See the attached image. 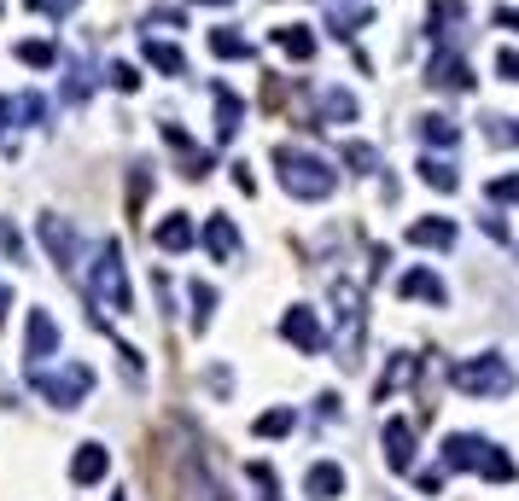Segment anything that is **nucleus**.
Instances as JSON below:
<instances>
[{"label": "nucleus", "instance_id": "nucleus-1", "mask_svg": "<svg viewBox=\"0 0 519 501\" xmlns=\"http://www.w3.org/2000/svg\"><path fill=\"white\" fill-rule=\"evenodd\" d=\"M275 169H280V187L292 193V199H333V187H339V169L327 164V158H315L304 146H275Z\"/></svg>", "mask_w": 519, "mask_h": 501}, {"label": "nucleus", "instance_id": "nucleus-2", "mask_svg": "<svg viewBox=\"0 0 519 501\" xmlns=\"http://www.w3.org/2000/svg\"><path fill=\"white\" fill-rule=\"evenodd\" d=\"M444 467L450 472H479L490 484H514V455H502L490 437H473V432H455L444 437Z\"/></svg>", "mask_w": 519, "mask_h": 501}, {"label": "nucleus", "instance_id": "nucleus-3", "mask_svg": "<svg viewBox=\"0 0 519 501\" xmlns=\"http://www.w3.org/2000/svg\"><path fill=\"white\" fill-rule=\"evenodd\" d=\"M88 298L111 309V315H123L129 309V268H123V245L117 239H100L94 245V257H88Z\"/></svg>", "mask_w": 519, "mask_h": 501}, {"label": "nucleus", "instance_id": "nucleus-4", "mask_svg": "<svg viewBox=\"0 0 519 501\" xmlns=\"http://www.w3.org/2000/svg\"><path fill=\"white\" fill-rule=\"evenodd\" d=\"M514 368H508V356H496V350H485V356H473V362H461L455 368V391L461 397H479V402H502L514 397Z\"/></svg>", "mask_w": 519, "mask_h": 501}, {"label": "nucleus", "instance_id": "nucleus-5", "mask_svg": "<svg viewBox=\"0 0 519 501\" xmlns=\"http://www.w3.org/2000/svg\"><path fill=\"white\" fill-rule=\"evenodd\" d=\"M333 321H339V362L362 368V327H368V309H362V286L356 280H333Z\"/></svg>", "mask_w": 519, "mask_h": 501}, {"label": "nucleus", "instance_id": "nucleus-6", "mask_svg": "<svg viewBox=\"0 0 519 501\" xmlns=\"http://www.w3.org/2000/svg\"><path fill=\"white\" fill-rule=\"evenodd\" d=\"M30 385L41 402H53V408H82V397L94 391V368H82V362H65V368H30Z\"/></svg>", "mask_w": 519, "mask_h": 501}, {"label": "nucleus", "instance_id": "nucleus-7", "mask_svg": "<svg viewBox=\"0 0 519 501\" xmlns=\"http://www.w3.org/2000/svg\"><path fill=\"white\" fill-rule=\"evenodd\" d=\"M280 338H286L298 356H321V350H327V333H321V321H315L310 303H292V309L280 315Z\"/></svg>", "mask_w": 519, "mask_h": 501}, {"label": "nucleus", "instance_id": "nucleus-8", "mask_svg": "<svg viewBox=\"0 0 519 501\" xmlns=\"http://www.w3.org/2000/svg\"><path fill=\"white\" fill-rule=\"evenodd\" d=\"M35 234H41V245H47V257L65 268V274H76V257H82V239H76V228H70V216H41L35 222Z\"/></svg>", "mask_w": 519, "mask_h": 501}, {"label": "nucleus", "instance_id": "nucleus-9", "mask_svg": "<svg viewBox=\"0 0 519 501\" xmlns=\"http://www.w3.org/2000/svg\"><path fill=\"white\" fill-rule=\"evenodd\" d=\"M175 490L181 501H234L222 484H216V472L205 461H193V455H181V467H175Z\"/></svg>", "mask_w": 519, "mask_h": 501}, {"label": "nucleus", "instance_id": "nucleus-10", "mask_svg": "<svg viewBox=\"0 0 519 501\" xmlns=\"http://www.w3.org/2000/svg\"><path fill=\"white\" fill-rule=\"evenodd\" d=\"M59 356V321L47 315V309H30V321H24V362L41 368V362H53Z\"/></svg>", "mask_w": 519, "mask_h": 501}, {"label": "nucleus", "instance_id": "nucleus-11", "mask_svg": "<svg viewBox=\"0 0 519 501\" xmlns=\"http://www.w3.org/2000/svg\"><path fill=\"white\" fill-rule=\"evenodd\" d=\"M426 82H438V88H473V70H467V59H461V47H432V59H426Z\"/></svg>", "mask_w": 519, "mask_h": 501}, {"label": "nucleus", "instance_id": "nucleus-12", "mask_svg": "<svg viewBox=\"0 0 519 501\" xmlns=\"http://www.w3.org/2000/svg\"><path fill=\"white\" fill-rule=\"evenodd\" d=\"M380 449H385V467L391 472H409L415 467V426L403 420V414H391L380 432Z\"/></svg>", "mask_w": 519, "mask_h": 501}, {"label": "nucleus", "instance_id": "nucleus-13", "mask_svg": "<svg viewBox=\"0 0 519 501\" xmlns=\"http://www.w3.org/2000/svg\"><path fill=\"white\" fill-rule=\"evenodd\" d=\"M164 140H170L175 152H181V175H187V181H205L210 169H216V158H210L205 146H193V140H187V129H181V123H164Z\"/></svg>", "mask_w": 519, "mask_h": 501}, {"label": "nucleus", "instance_id": "nucleus-14", "mask_svg": "<svg viewBox=\"0 0 519 501\" xmlns=\"http://www.w3.org/2000/svg\"><path fill=\"white\" fill-rule=\"evenodd\" d=\"M461 24H467V6H461V0H432V6H426V35H432L438 47H450L455 35H461Z\"/></svg>", "mask_w": 519, "mask_h": 501}, {"label": "nucleus", "instance_id": "nucleus-15", "mask_svg": "<svg viewBox=\"0 0 519 501\" xmlns=\"http://www.w3.org/2000/svg\"><path fill=\"white\" fill-rule=\"evenodd\" d=\"M315 123H321V129L356 123V94H350V88H321V94H315Z\"/></svg>", "mask_w": 519, "mask_h": 501}, {"label": "nucleus", "instance_id": "nucleus-16", "mask_svg": "<svg viewBox=\"0 0 519 501\" xmlns=\"http://www.w3.org/2000/svg\"><path fill=\"white\" fill-rule=\"evenodd\" d=\"M105 472H111V449H105V443H76V455H70V484H100Z\"/></svg>", "mask_w": 519, "mask_h": 501}, {"label": "nucleus", "instance_id": "nucleus-17", "mask_svg": "<svg viewBox=\"0 0 519 501\" xmlns=\"http://www.w3.org/2000/svg\"><path fill=\"white\" fill-rule=\"evenodd\" d=\"M304 496L310 501H339L345 496V467H339V461H315V467L304 472Z\"/></svg>", "mask_w": 519, "mask_h": 501}, {"label": "nucleus", "instance_id": "nucleus-18", "mask_svg": "<svg viewBox=\"0 0 519 501\" xmlns=\"http://www.w3.org/2000/svg\"><path fill=\"white\" fill-rule=\"evenodd\" d=\"M210 100H216V140L228 146V140L240 134V123H245V100L234 94V88H222V82L210 88Z\"/></svg>", "mask_w": 519, "mask_h": 501}, {"label": "nucleus", "instance_id": "nucleus-19", "mask_svg": "<svg viewBox=\"0 0 519 501\" xmlns=\"http://www.w3.org/2000/svg\"><path fill=\"white\" fill-rule=\"evenodd\" d=\"M152 245H158V251H193V245H199L193 216H181V210H175V216H164V222L152 228Z\"/></svg>", "mask_w": 519, "mask_h": 501}, {"label": "nucleus", "instance_id": "nucleus-20", "mask_svg": "<svg viewBox=\"0 0 519 501\" xmlns=\"http://www.w3.org/2000/svg\"><path fill=\"white\" fill-rule=\"evenodd\" d=\"M409 245H420V251H450V245H455V222H450V216H420L415 228H409Z\"/></svg>", "mask_w": 519, "mask_h": 501}, {"label": "nucleus", "instance_id": "nucleus-21", "mask_svg": "<svg viewBox=\"0 0 519 501\" xmlns=\"http://www.w3.org/2000/svg\"><path fill=\"white\" fill-rule=\"evenodd\" d=\"M397 292H403V298H420V303H438V309H444V303H450V286H444V280H438V274H432V268H409V274H403V286H397Z\"/></svg>", "mask_w": 519, "mask_h": 501}, {"label": "nucleus", "instance_id": "nucleus-22", "mask_svg": "<svg viewBox=\"0 0 519 501\" xmlns=\"http://www.w3.org/2000/svg\"><path fill=\"white\" fill-rule=\"evenodd\" d=\"M205 245L216 263H234L240 257V228L228 222V216H205Z\"/></svg>", "mask_w": 519, "mask_h": 501}, {"label": "nucleus", "instance_id": "nucleus-23", "mask_svg": "<svg viewBox=\"0 0 519 501\" xmlns=\"http://www.w3.org/2000/svg\"><path fill=\"white\" fill-rule=\"evenodd\" d=\"M327 24H333L339 41H350V35L368 24V6H362V0H327Z\"/></svg>", "mask_w": 519, "mask_h": 501}, {"label": "nucleus", "instance_id": "nucleus-24", "mask_svg": "<svg viewBox=\"0 0 519 501\" xmlns=\"http://www.w3.org/2000/svg\"><path fill=\"white\" fill-rule=\"evenodd\" d=\"M275 47L286 53V59H298V65H310V59H315V35L304 30V24H280V30H275Z\"/></svg>", "mask_w": 519, "mask_h": 501}, {"label": "nucleus", "instance_id": "nucleus-25", "mask_svg": "<svg viewBox=\"0 0 519 501\" xmlns=\"http://www.w3.org/2000/svg\"><path fill=\"white\" fill-rule=\"evenodd\" d=\"M146 65L164 70V76H187V59H181V47H170V41H152V35H146Z\"/></svg>", "mask_w": 519, "mask_h": 501}, {"label": "nucleus", "instance_id": "nucleus-26", "mask_svg": "<svg viewBox=\"0 0 519 501\" xmlns=\"http://www.w3.org/2000/svg\"><path fill=\"white\" fill-rule=\"evenodd\" d=\"M420 181H426V187H438V193H455V187H461V175H455V164H444V158H432V152H426V158H420Z\"/></svg>", "mask_w": 519, "mask_h": 501}, {"label": "nucleus", "instance_id": "nucleus-27", "mask_svg": "<svg viewBox=\"0 0 519 501\" xmlns=\"http://www.w3.org/2000/svg\"><path fill=\"white\" fill-rule=\"evenodd\" d=\"M415 134L426 140V146H455V140H461V129H455L450 117H438V111H426V117L415 123Z\"/></svg>", "mask_w": 519, "mask_h": 501}, {"label": "nucleus", "instance_id": "nucleus-28", "mask_svg": "<svg viewBox=\"0 0 519 501\" xmlns=\"http://www.w3.org/2000/svg\"><path fill=\"white\" fill-rule=\"evenodd\" d=\"M210 53H216V59H251L257 47H251L240 30H228V24H222V30H210Z\"/></svg>", "mask_w": 519, "mask_h": 501}, {"label": "nucleus", "instance_id": "nucleus-29", "mask_svg": "<svg viewBox=\"0 0 519 501\" xmlns=\"http://www.w3.org/2000/svg\"><path fill=\"white\" fill-rule=\"evenodd\" d=\"M12 59H18V65H35V70H53L59 65V47H53V41H18Z\"/></svg>", "mask_w": 519, "mask_h": 501}, {"label": "nucleus", "instance_id": "nucleus-30", "mask_svg": "<svg viewBox=\"0 0 519 501\" xmlns=\"http://www.w3.org/2000/svg\"><path fill=\"white\" fill-rule=\"evenodd\" d=\"M210 315H216V286H199V280H193V333H205Z\"/></svg>", "mask_w": 519, "mask_h": 501}, {"label": "nucleus", "instance_id": "nucleus-31", "mask_svg": "<svg viewBox=\"0 0 519 501\" xmlns=\"http://www.w3.org/2000/svg\"><path fill=\"white\" fill-rule=\"evenodd\" d=\"M409 373H415V356H397V362H391V368H385V379L380 385H374V397H391V391H397V385H403V379H409Z\"/></svg>", "mask_w": 519, "mask_h": 501}, {"label": "nucleus", "instance_id": "nucleus-32", "mask_svg": "<svg viewBox=\"0 0 519 501\" xmlns=\"http://www.w3.org/2000/svg\"><path fill=\"white\" fill-rule=\"evenodd\" d=\"M292 426H298V414H292V408H269V414L257 420V437H286Z\"/></svg>", "mask_w": 519, "mask_h": 501}, {"label": "nucleus", "instance_id": "nucleus-33", "mask_svg": "<svg viewBox=\"0 0 519 501\" xmlns=\"http://www.w3.org/2000/svg\"><path fill=\"white\" fill-rule=\"evenodd\" d=\"M485 193H490V204H519V175H496Z\"/></svg>", "mask_w": 519, "mask_h": 501}, {"label": "nucleus", "instance_id": "nucleus-34", "mask_svg": "<svg viewBox=\"0 0 519 501\" xmlns=\"http://www.w3.org/2000/svg\"><path fill=\"white\" fill-rule=\"evenodd\" d=\"M345 158H350L356 169H362V175H374V169H380V152H374V146H362V140H350V146H345Z\"/></svg>", "mask_w": 519, "mask_h": 501}, {"label": "nucleus", "instance_id": "nucleus-35", "mask_svg": "<svg viewBox=\"0 0 519 501\" xmlns=\"http://www.w3.org/2000/svg\"><path fill=\"white\" fill-rule=\"evenodd\" d=\"M111 88H117V94H135V88H140V70L135 65H111Z\"/></svg>", "mask_w": 519, "mask_h": 501}, {"label": "nucleus", "instance_id": "nucleus-36", "mask_svg": "<svg viewBox=\"0 0 519 501\" xmlns=\"http://www.w3.org/2000/svg\"><path fill=\"white\" fill-rule=\"evenodd\" d=\"M0 251H6L12 263H24V239H18V228H12V222H0Z\"/></svg>", "mask_w": 519, "mask_h": 501}, {"label": "nucleus", "instance_id": "nucleus-37", "mask_svg": "<svg viewBox=\"0 0 519 501\" xmlns=\"http://www.w3.org/2000/svg\"><path fill=\"white\" fill-rule=\"evenodd\" d=\"M18 117H24V123H41V117H47V100H41V94H18Z\"/></svg>", "mask_w": 519, "mask_h": 501}, {"label": "nucleus", "instance_id": "nucleus-38", "mask_svg": "<svg viewBox=\"0 0 519 501\" xmlns=\"http://www.w3.org/2000/svg\"><path fill=\"white\" fill-rule=\"evenodd\" d=\"M496 70H502V82H519V47H502V53H496Z\"/></svg>", "mask_w": 519, "mask_h": 501}, {"label": "nucleus", "instance_id": "nucleus-39", "mask_svg": "<svg viewBox=\"0 0 519 501\" xmlns=\"http://www.w3.org/2000/svg\"><path fill=\"white\" fill-rule=\"evenodd\" d=\"M415 484H420V496H438V490H444V472L426 467V472H415Z\"/></svg>", "mask_w": 519, "mask_h": 501}, {"label": "nucleus", "instance_id": "nucleus-40", "mask_svg": "<svg viewBox=\"0 0 519 501\" xmlns=\"http://www.w3.org/2000/svg\"><path fill=\"white\" fill-rule=\"evenodd\" d=\"M479 222H485V234H490V239H508V222H502V216H496V210H485V216H479Z\"/></svg>", "mask_w": 519, "mask_h": 501}, {"label": "nucleus", "instance_id": "nucleus-41", "mask_svg": "<svg viewBox=\"0 0 519 501\" xmlns=\"http://www.w3.org/2000/svg\"><path fill=\"white\" fill-rule=\"evenodd\" d=\"M30 6H35V12H53V18H65L76 0H30Z\"/></svg>", "mask_w": 519, "mask_h": 501}, {"label": "nucleus", "instance_id": "nucleus-42", "mask_svg": "<svg viewBox=\"0 0 519 501\" xmlns=\"http://www.w3.org/2000/svg\"><path fill=\"white\" fill-rule=\"evenodd\" d=\"M234 187H240L245 199H251V193H257V181H251V169H245V164H234Z\"/></svg>", "mask_w": 519, "mask_h": 501}, {"label": "nucleus", "instance_id": "nucleus-43", "mask_svg": "<svg viewBox=\"0 0 519 501\" xmlns=\"http://www.w3.org/2000/svg\"><path fill=\"white\" fill-rule=\"evenodd\" d=\"M496 24H502V30H514V35H519V6H502V12H496Z\"/></svg>", "mask_w": 519, "mask_h": 501}, {"label": "nucleus", "instance_id": "nucleus-44", "mask_svg": "<svg viewBox=\"0 0 519 501\" xmlns=\"http://www.w3.org/2000/svg\"><path fill=\"white\" fill-rule=\"evenodd\" d=\"M6 117H12V100H6V94H0V134H6Z\"/></svg>", "mask_w": 519, "mask_h": 501}, {"label": "nucleus", "instance_id": "nucleus-45", "mask_svg": "<svg viewBox=\"0 0 519 501\" xmlns=\"http://www.w3.org/2000/svg\"><path fill=\"white\" fill-rule=\"evenodd\" d=\"M496 134H502V140H519V123H514V129H496Z\"/></svg>", "mask_w": 519, "mask_h": 501}, {"label": "nucleus", "instance_id": "nucleus-46", "mask_svg": "<svg viewBox=\"0 0 519 501\" xmlns=\"http://www.w3.org/2000/svg\"><path fill=\"white\" fill-rule=\"evenodd\" d=\"M6 303H12V292H6V286H0V315H6Z\"/></svg>", "mask_w": 519, "mask_h": 501}, {"label": "nucleus", "instance_id": "nucleus-47", "mask_svg": "<svg viewBox=\"0 0 519 501\" xmlns=\"http://www.w3.org/2000/svg\"><path fill=\"white\" fill-rule=\"evenodd\" d=\"M193 6H228V0H193Z\"/></svg>", "mask_w": 519, "mask_h": 501}, {"label": "nucleus", "instance_id": "nucleus-48", "mask_svg": "<svg viewBox=\"0 0 519 501\" xmlns=\"http://www.w3.org/2000/svg\"><path fill=\"white\" fill-rule=\"evenodd\" d=\"M117 501H123V496H117Z\"/></svg>", "mask_w": 519, "mask_h": 501}]
</instances>
